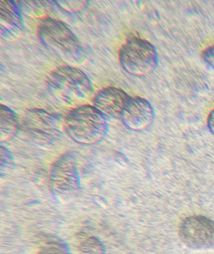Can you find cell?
<instances>
[{"mask_svg": "<svg viewBox=\"0 0 214 254\" xmlns=\"http://www.w3.org/2000/svg\"><path fill=\"white\" fill-rule=\"evenodd\" d=\"M121 119L129 128L134 130H144L154 121V108L145 98L139 96L129 97Z\"/></svg>", "mask_w": 214, "mask_h": 254, "instance_id": "obj_8", "label": "cell"}, {"mask_svg": "<svg viewBox=\"0 0 214 254\" xmlns=\"http://www.w3.org/2000/svg\"><path fill=\"white\" fill-rule=\"evenodd\" d=\"M178 235L188 248L214 249V222L203 216H192L180 223Z\"/></svg>", "mask_w": 214, "mask_h": 254, "instance_id": "obj_6", "label": "cell"}, {"mask_svg": "<svg viewBox=\"0 0 214 254\" xmlns=\"http://www.w3.org/2000/svg\"><path fill=\"white\" fill-rule=\"evenodd\" d=\"M24 124L36 139L55 140L59 133L57 118L39 108H34L26 112Z\"/></svg>", "mask_w": 214, "mask_h": 254, "instance_id": "obj_7", "label": "cell"}, {"mask_svg": "<svg viewBox=\"0 0 214 254\" xmlns=\"http://www.w3.org/2000/svg\"><path fill=\"white\" fill-rule=\"evenodd\" d=\"M107 117L94 106H81L72 109L65 118L64 128L72 140L84 144L97 143L107 130Z\"/></svg>", "mask_w": 214, "mask_h": 254, "instance_id": "obj_3", "label": "cell"}, {"mask_svg": "<svg viewBox=\"0 0 214 254\" xmlns=\"http://www.w3.org/2000/svg\"><path fill=\"white\" fill-rule=\"evenodd\" d=\"M129 97L122 89L107 87L101 89L94 98V107L106 117L121 119Z\"/></svg>", "mask_w": 214, "mask_h": 254, "instance_id": "obj_9", "label": "cell"}, {"mask_svg": "<svg viewBox=\"0 0 214 254\" xmlns=\"http://www.w3.org/2000/svg\"><path fill=\"white\" fill-rule=\"evenodd\" d=\"M202 58L204 63L214 71V46L205 49L202 52Z\"/></svg>", "mask_w": 214, "mask_h": 254, "instance_id": "obj_14", "label": "cell"}, {"mask_svg": "<svg viewBox=\"0 0 214 254\" xmlns=\"http://www.w3.org/2000/svg\"><path fill=\"white\" fill-rule=\"evenodd\" d=\"M49 183L52 191L63 201L76 197L80 187L79 176L75 157L65 154L52 166Z\"/></svg>", "mask_w": 214, "mask_h": 254, "instance_id": "obj_5", "label": "cell"}, {"mask_svg": "<svg viewBox=\"0 0 214 254\" xmlns=\"http://www.w3.org/2000/svg\"><path fill=\"white\" fill-rule=\"evenodd\" d=\"M10 1L0 2V27L1 34L8 41L19 38L23 32L22 15L18 7Z\"/></svg>", "mask_w": 214, "mask_h": 254, "instance_id": "obj_10", "label": "cell"}, {"mask_svg": "<svg viewBox=\"0 0 214 254\" xmlns=\"http://www.w3.org/2000/svg\"><path fill=\"white\" fill-rule=\"evenodd\" d=\"M79 251L81 254H105V248L100 239L89 237L80 244Z\"/></svg>", "mask_w": 214, "mask_h": 254, "instance_id": "obj_12", "label": "cell"}, {"mask_svg": "<svg viewBox=\"0 0 214 254\" xmlns=\"http://www.w3.org/2000/svg\"><path fill=\"white\" fill-rule=\"evenodd\" d=\"M49 89L55 98L70 107L86 105L93 93L91 80L76 67L63 65L51 72Z\"/></svg>", "mask_w": 214, "mask_h": 254, "instance_id": "obj_1", "label": "cell"}, {"mask_svg": "<svg viewBox=\"0 0 214 254\" xmlns=\"http://www.w3.org/2000/svg\"><path fill=\"white\" fill-rule=\"evenodd\" d=\"M120 64L129 74L136 76L147 75L155 69L159 56L154 46L146 40L131 37L119 52Z\"/></svg>", "mask_w": 214, "mask_h": 254, "instance_id": "obj_4", "label": "cell"}, {"mask_svg": "<svg viewBox=\"0 0 214 254\" xmlns=\"http://www.w3.org/2000/svg\"><path fill=\"white\" fill-rule=\"evenodd\" d=\"M42 43L62 60L74 65L86 62L85 51L76 35L64 23L54 18H47L38 27Z\"/></svg>", "mask_w": 214, "mask_h": 254, "instance_id": "obj_2", "label": "cell"}, {"mask_svg": "<svg viewBox=\"0 0 214 254\" xmlns=\"http://www.w3.org/2000/svg\"><path fill=\"white\" fill-rule=\"evenodd\" d=\"M39 254H72L65 245L51 242L40 251Z\"/></svg>", "mask_w": 214, "mask_h": 254, "instance_id": "obj_13", "label": "cell"}, {"mask_svg": "<svg viewBox=\"0 0 214 254\" xmlns=\"http://www.w3.org/2000/svg\"><path fill=\"white\" fill-rule=\"evenodd\" d=\"M208 125L209 130L214 135V108L209 115Z\"/></svg>", "mask_w": 214, "mask_h": 254, "instance_id": "obj_15", "label": "cell"}, {"mask_svg": "<svg viewBox=\"0 0 214 254\" xmlns=\"http://www.w3.org/2000/svg\"><path fill=\"white\" fill-rule=\"evenodd\" d=\"M0 133L1 141L10 139L18 129V122L15 112L5 105L0 106Z\"/></svg>", "mask_w": 214, "mask_h": 254, "instance_id": "obj_11", "label": "cell"}]
</instances>
